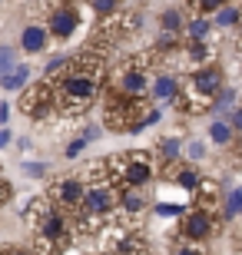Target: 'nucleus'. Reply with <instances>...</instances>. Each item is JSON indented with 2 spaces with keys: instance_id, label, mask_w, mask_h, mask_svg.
Wrapping results in <instances>:
<instances>
[{
  "instance_id": "obj_26",
  "label": "nucleus",
  "mask_w": 242,
  "mask_h": 255,
  "mask_svg": "<svg viewBox=\"0 0 242 255\" xmlns=\"http://www.w3.org/2000/svg\"><path fill=\"white\" fill-rule=\"evenodd\" d=\"M159 120H163V110H146V116H143V129L153 126V123H159Z\"/></svg>"
},
{
  "instance_id": "obj_6",
  "label": "nucleus",
  "mask_w": 242,
  "mask_h": 255,
  "mask_svg": "<svg viewBox=\"0 0 242 255\" xmlns=\"http://www.w3.org/2000/svg\"><path fill=\"white\" fill-rule=\"evenodd\" d=\"M80 199H83V182L80 179H60L53 189H50V202H53L60 212L80 209Z\"/></svg>"
},
{
  "instance_id": "obj_21",
  "label": "nucleus",
  "mask_w": 242,
  "mask_h": 255,
  "mask_svg": "<svg viewBox=\"0 0 242 255\" xmlns=\"http://www.w3.org/2000/svg\"><path fill=\"white\" fill-rule=\"evenodd\" d=\"M93 10L100 17H110L113 10H116V0H93Z\"/></svg>"
},
{
  "instance_id": "obj_3",
  "label": "nucleus",
  "mask_w": 242,
  "mask_h": 255,
  "mask_svg": "<svg viewBox=\"0 0 242 255\" xmlns=\"http://www.w3.org/2000/svg\"><path fill=\"white\" fill-rule=\"evenodd\" d=\"M120 166V182L123 186H146L153 179V159L146 152H123L120 159H110Z\"/></svg>"
},
{
  "instance_id": "obj_17",
  "label": "nucleus",
  "mask_w": 242,
  "mask_h": 255,
  "mask_svg": "<svg viewBox=\"0 0 242 255\" xmlns=\"http://www.w3.org/2000/svg\"><path fill=\"white\" fill-rule=\"evenodd\" d=\"M206 33H209V23H206V20H193V23L186 27V37L189 40H203Z\"/></svg>"
},
{
  "instance_id": "obj_32",
  "label": "nucleus",
  "mask_w": 242,
  "mask_h": 255,
  "mask_svg": "<svg viewBox=\"0 0 242 255\" xmlns=\"http://www.w3.org/2000/svg\"><path fill=\"white\" fill-rule=\"evenodd\" d=\"M176 255H203V252H199V249H196V246H183V249H179Z\"/></svg>"
},
{
  "instance_id": "obj_12",
  "label": "nucleus",
  "mask_w": 242,
  "mask_h": 255,
  "mask_svg": "<svg viewBox=\"0 0 242 255\" xmlns=\"http://www.w3.org/2000/svg\"><path fill=\"white\" fill-rule=\"evenodd\" d=\"M27 80H30V66L13 63V70H7V73L0 76V86H3V90H23Z\"/></svg>"
},
{
  "instance_id": "obj_27",
  "label": "nucleus",
  "mask_w": 242,
  "mask_h": 255,
  "mask_svg": "<svg viewBox=\"0 0 242 255\" xmlns=\"http://www.w3.org/2000/svg\"><path fill=\"white\" fill-rule=\"evenodd\" d=\"M83 146H86L83 136H80V139H73L70 146H66V156H80V152H83Z\"/></svg>"
},
{
  "instance_id": "obj_14",
  "label": "nucleus",
  "mask_w": 242,
  "mask_h": 255,
  "mask_svg": "<svg viewBox=\"0 0 242 255\" xmlns=\"http://www.w3.org/2000/svg\"><path fill=\"white\" fill-rule=\"evenodd\" d=\"M159 23H163L166 33H179V30H183V17H179V10H166V13L159 17Z\"/></svg>"
},
{
  "instance_id": "obj_31",
  "label": "nucleus",
  "mask_w": 242,
  "mask_h": 255,
  "mask_svg": "<svg viewBox=\"0 0 242 255\" xmlns=\"http://www.w3.org/2000/svg\"><path fill=\"white\" fill-rule=\"evenodd\" d=\"M96 136H100V126H86V132H83V139H86V142H93Z\"/></svg>"
},
{
  "instance_id": "obj_20",
  "label": "nucleus",
  "mask_w": 242,
  "mask_h": 255,
  "mask_svg": "<svg viewBox=\"0 0 242 255\" xmlns=\"http://www.w3.org/2000/svg\"><path fill=\"white\" fill-rule=\"evenodd\" d=\"M7 70H13V50H10V47H0V76L7 73Z\"/></svg>"
},
{
  "instance_id": "obj_33",
  "label": "nucleus",
  "mask_w": 242,
  "mask_h": 255,
  "mask_svg": "<svg viewBox=\"0 0 242 255\" xmlns=\"http://www.w3.org/2000/svg\"><path fill=\"white\" fill-rule=\"evenodd\" d=\"M3 255H37V252H30V249H7Z\"/></svg>"
},
{
  "instance_id": "obj_34",
  "label": "nucleus",
  "mask_w": 242,
  "mask_h": 255,
  "mask_svg": "<svg viewBox=\"0 0 242 255\" xmlns=\"http://www.w3.org/2000/svg\"><path fill=\"white\" fill-rule=\"evenodd\" d=\"M10 139H13V136H10V129H0V149H3Z\"/></svg>"
},
{
  "instance_id": "obj_36",
  "label": "nucleus",
  "mask_w": 242,
  "mask_h": 255,
  "mask_svg": "<svg viewBox=\"0 0 242 255\" xmlns=\"http://www.w3.org/2000/svg\"><path fill=\"white\" fill-rule=\"evenodd\" d=\"M239 216H242V186H239Z\"/></svg>"
},
{
  "instance_id": "obj_13",
  "label": "nucleus",
  "mask_w": 242,
  "mask_h": 255,
  "mask_svg": "<svg viewBox=\"0 0 242 255\" xmlns=\"http://www.w3.org/2000/svg\"><path fill=\"white\" fill-rule=\"evenodd\" d=\"M176 93H179L176 76H159L156 83H153V96L156 100H176Z\"/></svg>"
},
{
  "instance_id": "obj_1",
  "label": "nucleus",
  "mask_w": 242,
  "mask_h": 255,
  "mask_svg": "<svg viewBox=\"0 0 242 255\" xmlns=\"http://www.w3.org/2000/svg\"><path fill=\"white\" fill-rule=\"evenodd\" d=\"M27 219L37 232V255H63L73 242V229L66 212L50 202V196H40L27 206Z\"/></svg>"
},
{
  "instance_id": "obj_15",
  "label": "nucleus",
  "mask_w": 242,
  "mask_h": 255,
  "mask_svg": "<svg viewBox=\"0 0 242 255\" xmlns=\"http://www.w3.org/2000/svg\"><path fill=\"white\" fill-rule=\"evenodd\" d=\"M209 136H213V142L226 146V142L233 139V126H229V123H213V126H209Z\"/></svg>"
},
{
  "instance_id": "obj_22",
  "label": "nucleus",
  "mask_w": 242,
  "mask_h": 255,
  "mask_svg": "<svg viewBox=\"0 0 242 255\" xmlns=\"http://www.w3.org/2000/svg\"><path fill=\"white\" fill-rule=\"evenodd\" d=\"M186 152H189V159H203V156H206V146H203V142H189V146H186Z\"/></svg>"
},
{
  "instance_id": "obj_28",
  "label": "nucleus",
  "mask_w": 242,
  "mask_h": 255,
  "mask_svg": "<svg viewBox=\"0 0 242 255\" xmlns=\"http://www.w3.org/2000/svg\"><path fill=\"white\" fill-rule=\"evenodd\" d=\"M159 216H183V206H156Z\"/></svg>"
},
{
  "instance_id": "obj_30",
  "label": "nucleus",
  "mask_w": 242,
  "mask_h": 255,
  "mask_svg": "<svg viewBox=\"0 0 242 255\" xmlns=\"http://www.w3.org/2000/svg\"><path fill=\"white\" fill-rule=\"evenodd\" d=\"M199 7L209 13V10H219V7H226V0H199Z\"/></svg>"
},
{
  "instance_id": "obj_16",
  "label": "nucleus",
  "mask_w": 242,
  "mask_h": 255,
  "mask_svg": "<svg viewBox=\"0 0 242 255\" xmlns=\"http://www.w3.org/2000/svg\"><path fill=\"white\" fill-rule=\"evenodd\" d=\"M179 149H183V146H179V139H176V136H166V139L159 142V152H163L166 159H176V156H179Z\"/></svg>"
},
{
  "instance_id": "obj_23",
  "label": "nucleus",
  "mask_w": 242,
  "mask_h": 255,
  "mask_svg": "<svg viewBox=\"0 0 242 255\" xmlns=\"http://www.w3.org/2000/svg\"><path fill=\"white\" fill-rule=\"evenodd\" d=\"M233 100H236V93H233V90H223V93H219V100H216V103H219V110H223V113H226V110H229V106H233Z\"/></svg>"
},
{
  "instance_id": "obj_4",
  "label": "nucleus",
  "mask_w": 242,
  "mask_h": 255,
  "mask_svg": "<svg viewBox=\"0 0 242 255\" xmlns=\"http://www.w3.org/2000/svg\"><path fill=\"white\" fill-rule=\"evenodd\" d=\"M20 110H23L27 116H33V120H43L47 113H53V110H56V103H53V83L43 80V83H37V86H27L23 96H20Z\"/></svg>"
},
{
  "instance_id": "obj_24",
  "label": "nucleus",
  "mask_w": 242,
  "mask_h": 255,
  "mask_svg": "<svg viewBox=\"0 0 242 255\" xmlns=\"http://www.w3.org/2000/svg\"><path fill=\"white\" fill-rule=\"evenodd\" d=\"M10 196H13V189H10V182L3 179V176H0V206H7Z\"/></svg>"
},
{
  "instance_id": "obj_29",
  "label": "nucleus",
  "mask_w": 242,
  "mask_h": 255,
  "mask_svg": "<svg viewBox=\"0 0 242 255\" xmlns=\"http://www.w3.org/2000/svg\"><path fill=\"white\" fill-rule=\"evenodd\" d=\"M229 126H233V129H242V110H229Z\"/></svg>"
},
{
  "instance_id": "obj_7",
  "label": "nucleus",
  "mask_w": 242,
  "mask_h": 255,
  "mask_svg": "<svg viewBox=\"0 0 242 255\" xmlns=\"http://www.w3.org/2000/svg\"><path fill=\"white\" fill-rule=\"evenodd\" d=\"M189 86H193L196 93H203V96H216L219 90H223V73H219L216 66H203V70L193 73Z\"/></svg>"
},
{
  "instance_id": "obj_25",
  "label": "nucleus",
  "mask_w": 242,
  "mask_h": 255,
  "mask_svg": "<svg viewBox=\"0 0 242 255\" xmlns=\"http://www.w3.org/2000/svg\"><path fill=\"white\" fill-rule=\"evenodd\" d=\"M23 172H27V176H37V179H40V176H43L47 169H43V162H23Z\"/></svg>"
},
{
  "instance_id": "obj_5",
  "label": "nucleus",
  "mask_w": 242,
  "mask_h": 255,
  "mask_svg": "<svg viewBox=\"0 0 242 255\" xmlns=\"http://www.w3.org/2000/svg\"><path fill=\"white\" fill-rule=\"evenodd\" d=\"M76 27H80V13H76L73 7L60 3V7L50 13V20H47V37L66 40V37H73V33H76Z\"/></svg>"
},
{
  "instance_id": "obj_37",
  "label": "nucleus",
  "mask_w": 242,
  "mask_h": 255,
  "mask_svg": "<svg viewBox=\"0 0 242 255\" xmlns=\"http://www.w3.org/2000/svg\"><path fill=\"white\" fill-rule=\"evenodd\" d=\"M0 255H3V252H0Z\"/></svg>"
},
{
  "instance_id": "obj_19",
  "label": "nucleus",
  "mask_w": 242,
  "mask_h": 255,
  "mask_svg": "<svg viewBox=\"0 0 242 255\" xmlns=\"http://www.w3.org/2000/svg\"><path fill=\"white\" fill-rule=\"evenodd\" d=\"M179 186H183V189H196V186H199V172L196 169H183L179 172Z\"/></svg>"
},
{
  "instance_id": "obj_11",
  "label": "nucleus",
  "mask_w": 242,
  "mask_h": 255,
  "mask_svg": "<svg viewBox=\"0 0 242 255\" xmlns=\"http://www.w3.org/2000/svg\"><path fill=\"white\" fill-rule=\"evenodd\" d=\"M120 206L126 209L130 216L143 212V209H146V192H143V186H123L120 189Z\"/></svg>"
},
{
  "instance_id": "obj_35",
  "label": "nucleus",
  "mask_w": 242,
  "mask_h": 255,
  "mask_svg": "<svg viewBox=\"0 0 242 255\" xmlns=\"http://www.w3.org/2000/svg\"><path fill=\"white\" fill-rule=\"evenodd\" d=\"M7 116H10V106L0 103V123H7Z\"/></svg>"
},
{
  "instance_id": "obj_2",
  "label": "nucleus",
  "mask_w": 242,
  "mask_h": 255,
  "mask_svg": "<svg viewBox=\"0 0 242 255\" xmlns=\"http://www.w3.org/2000/svg\"><path fill=\"white\" fill-rule=\"evenodd\" d=\"M103 123L110 129H126V132H140L143 129V103L140 96H126V93H110L106 96V113Z\"/></svg>"
},
{
  "instance_id": "obj_9",
  "label": "nucleus",
  "mask_w": 242,
  "mask_h": 255,
  "mask_svg": "<svg viewBox=\"0 0 242 255\" xmlns=\"http://www.w3.org/2000/svg\"><path fill=\"white\" fill-rule=\"evenodd\" d=\"M20 47L27 50V53H40V50L47 47V27H40V23L23 27V33H20Z\"/></svg>"
},
{
  "instance_id": "obj_18",
  "label": "nucleus",
  "mask_w": 242,
  "mask_h": 255,
  "mask_svg": "<svg viewBox=\"0 0 242 255\" xmlns=\"http://www.w3.org/2000/svg\"><path fill=\"white\" fill-rule=\"evenodd\" d=\"M236 20H239V10H236V7H219V17H216V23H219V27H233V23H236Z\"/></svg>"
},
{
  "instance_id": "obj_8",
  "label": "nucleus",
  "mask_w": 242,
  "mask_h": 255,
  "mask_svg": "<svg viewBox=\"0 0 242 255\" xmlns=\"http://www.w3.org/2000/svg\"><path fill=\"white\" fill-rule=\"evenodd\" d=\"M183 232H186V239H193V242L206 239L209 232H213V219H209V212H203V209L186 212V219H183Z\"/></svg>"
},
{
  "instance_id": "obj_10",
  "label": "nucleus",
  "mask_w": 242,
  "mask_h": 255,
  "mask_svg": "<svg viewBox=\"0 0 242 255\" xmlns=\"http://www.w3.org/2000/svg\"><path fill=\"white\" fill-rule=\"evenodd\" d=\"M146 90H149V80H146V73H143V70H126V73H123L120 93H126V96H143Z\"/></svg>"
}]
</instances>
